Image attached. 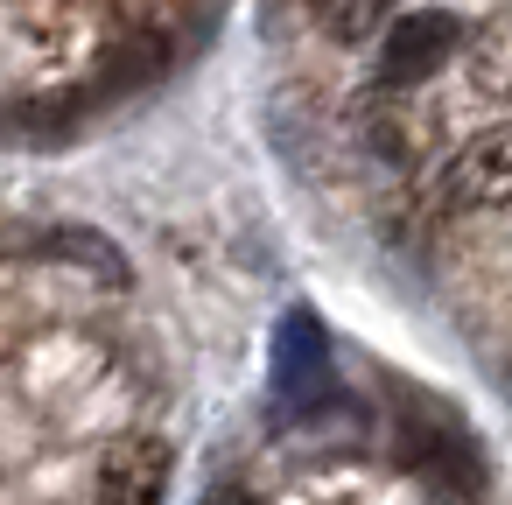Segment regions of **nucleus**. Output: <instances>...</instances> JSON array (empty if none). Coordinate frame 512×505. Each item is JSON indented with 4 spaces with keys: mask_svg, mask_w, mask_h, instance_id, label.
I'll return each mask as SVG.
<instances>
[{
    "mask_svg": "<svg viewBox=\"0 0 512 505\" xmlns=\"http://www.w3.org/2000/svg\"><path fill=\"white\" fill-rule=\"evenodd\" d=\"M463 43V22L449 8H421V15H393L386 43H379V85H421L435 78Z\"/></svg>",
    "mask_w": 512,
    "mask_h": 505,
    "instance_id": "nucleus-1",
    "label": "nucleus"
},
{
    "mask_svg": "<svg viewBox=\"0 0 512 505\" xmlns=\"http://www.w3.org/2000/svg\"><path fill=\"white\" fill-rule=\"evenodd\" d=\"M330 393V337L309 309H288L274 330V400L281 407H316Z\"/></svg>",
    "mask_w": 512,
    "mask_h": 505,
    "instance_id": "nucleus-2",
    "label": "nucleus"
},
{
    "mask_svg": "<svg viewBox=\"0 0 512 505\" xmlns=\"http://www.w3.org/2000/svg\"><path fill=\"white\" fill-rule=\"evenodd\" d=\"M470 78H477V92L512 99V22L477 29V43H470Z\"/></svg>",
    "mask_w": 512,
    "mask_h": 505,
    "instance_id": "nucleus-6",
    "label": "nucleus"
},
{
    "mask_svg": "<svg viewBox=\"0 0 512 505\" xmlns=\"http://www.w3.org/2000/svg\"><path fill=\"white\" fill-rule=\"evenodd\" d=\"M393 8H400V0H309L316 29L337 36V43H365V36H379V22H386Z\"/></svg>",
    "mask_w": 512,
    "mask_h": 505,
    "instance_id": "nucleus-5",
    "label": "nucleus"
},
{
    "mask_svg": "<svg viewBox=\"0 0 512 505\" xmlns=\"http://www.w3.org/2000/svg\"><path fill=\"white\" fill-rule=\"evenodd\" d=\"M442 204L456 211H491V204H512V120L477 134L449 169H442Z\"/></svg>",
    "mask_w": 512,
    "mask_h": 505,
    "instance_id": "nucleus-3",
    "label": "nucleus"
},
{
    "mask_svg": "<svg viewBox=\"0 0 512 505\" xmlns=\"http://www.w3.org/2000/svg\"><path fill=\"white\" fill-rule=\"evenodd\" d=\"M43 246H50V253H71L78 267H92V274H106L113 288L127 281V260H120V253H113V246H106L99 232H50Z\"/></svg>",
    "mask_w": 512,
    "mask_h": 505,
    "instance_id": "nucleus-7",
    "label": "nucleus"
},
{
    "mask_svg": "<svg viewBox=\"0 0 512 505\" xmlns=\"http://www.w3.org/2000/svg\"><path fill=\"white\" fill-rule=\"evenodd\" d=\"M204 505H253V498H246V491H239V484H225V491H211V498H204Z\"/></svg>",
    "mask_w": 512,
    "mask_h": 505,
    "instance_id": "nucleus-8",
    "label": "nucleus"
},
{
    "mask_svg": "<svg viewBox=\"0 0 512 505\" xmlns=\"http://www.w3.org/2000/svg\"><path fill=\"white\" fill-rule=\"evenodd\" d=\"M169 491V442L155 435H127L106 449L99 463V505H162Z\"/></svg>",
    "mask_w": 512,
    "mask_h": 505,
    "instance_id": "nucleus-4",
    "label": "nucleus"
}]
</instances>
